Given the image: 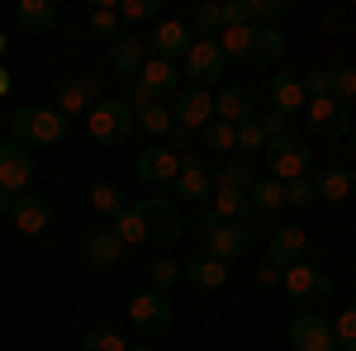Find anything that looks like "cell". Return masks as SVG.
Here are the masks:
<instances>
[{
  "mask_svg": "<svg viewBox=\"0 0 356 351\" xmlns=\"http://www.w3.org/2000/svg\"><path fill=\"white\" fill-rule=\"evenodd\" d=\"M10 138L19 147H57L67 138V119L57 114V105H24L10 114Z\"/></svg>",
  "mask_w": 356,
  "mask_h": 351,
  "instance_id": "6da1fadb",
  "label": "cell"
},
{
  "mask_svg": "<svg viewBox=\"0 0 356 351\" xmlns=\"http://www.w3.org/2000/svg\"><path fill=\"white\" fill-rule=\"evenodd\" d=\"M86 129H90V138L100 142V147H119L124 138L138 129V114L124 100H100V105H90V114H86Z\"/></svg>",
  "mask_w": 356,
  "mask_h": 351,
  "instance_id": "7a4b0ae2",
  "label": "cell"
},
{
  "mask_svg": "<svg viewBox=\"0 0 356 351\" xmlns=\"http://www.w3.org/2000/svg\"><path fill=\"white\" fill-rule=\"evenodd\" d=\"M138 214H143V228H147V243L152 247H176L186 238V218L181 209L162 199V195H147V199H138Z\"/></svg>",
  "mask_w": 356,
  "mask_h": 351,
  "instance_id": "3957f363",
  "label": "cell"
},
{
  "mask_svg": "<svg viewBox=\"0 0 356 351\" xmlns=\"http://www.w3.org/2000/svg\"><path fill=\"white\" fill-rule=\"evenodd\" d=\"M129 318H134L143 342H157L166 327H171V304H166V295H157V290H138V295L129 299Z\"/></svg>",
  "mask_w": 356,
  "mask_h": 351,
  "instance_id": "277c9868",
  "label": "cell"
},
{
  "mask_svg": "<svg viewBox=\"0 0 356 351\" xmlns=\"http://www.w3.org/2000/svg\"><path fill=\"white\" fill-rule=\"evenodd\" d=\"M261 152H266V176H275L280 186H285V181H300L304 166H309L304 142H300V138H290V133H285V138H266Z\"/></svg>",
  "mask_w": 356,
  "mask_h": 351,
  "instance_id": "5b68a950",
  "label": "cell"
},
{
  "mask_svg": "<svg viewBox=\"0 0 356 351\" xmlns=\"http://www.w3.org/2000/svg\"><path fill=\"white\" fill-rule=\"evenodd\" d=\"M290 347L295 351H337L332 323L318 309H300V313L290 318Z\"/></svg>",
  "mask_w": 356,
  "mask_h": 351,
  "instance_id": "8992f818",
  "label": "cell"
},
{
  "mask_svg": "<svg viewBox=\"0 0 356 351\" xmlns=\"http://www.w3.org/2000/svg\"><path fill=\"white\" fill-rule=\"evenodd\" d=\"M33 186V152L19 147L15 138H5L0 142V190L5 195H24Z\"/></svg>",
  "mask_w": 356,
  "mask_h": 351,
  "instance_id": "52a82bcc",
  "label": "cell"
},
{
  "mask_svg": "<svg viewBox=\"0 0 356 351\" xmlns=\"http://www.w3.org/2000/svg\"><path fill=\"white\" fill-rule=\"evenodd\" d=\"M304 119H309V129L323 138H352V114H347V105L342 100H332V95H323V100H304Z\"/></svg>",
  "mask_w": 356,
  "mask_h": 351,
  "instance_id": "ba28073f",
  "label": "cell"
},
{
  "mask_svg": "<svg viewBox=\"0 0 356 351\" xmlns=\"http://www.w3.org/2000/svg\"><path fill=\"white\" fill-rule=\"evenodd\" d=\"M171 119H176V129H209L214 124V95L209 90H200V85H186V90H176V105H171Z\"/></svg>",
  "mask_w": 356,
  "mask_h": 351,
  "instance_id": "9c48e42d",
  "label": "cell"
},
{
  "mask_svg": "<svg viewBox=\"0 0 356 351\" xmlns=\"http://www.w3.org/2000/svg\"><path fill=\"white\" fill-rule=\"evenodd\" d=\"M285 295L295 299V304H323V299L332 295V280L323 275L318 266H309V261H300V266H285Z\"/></svg>",
  "mask_w": 356,
  "mask_h": 351,
  "instance_id": "30bf717a",
  "label": "cell"
},
{
  "mask_svg": "<svg viewBox=\"0 0 356 351\" xmlns=\"http://www.w3.org/2000/svg\"><path fill=\"white\" fill-rule=\"evenodd\" d=\"M100 90H105V81H100L95 72L62 81V90H57V114H62V119H72V114H90V105H100V100H105Z\"/></svg>",
  "mask_w": 356,
  "mask_h": 351,
  "instance_id": "8fae6325",
  "label": "cell"
},
{
  "mask_svg": "<svg viewBox=\"0 0 356 351\" xmlns=\"http://www.w3.org/2000/svg\"><path fill=\"white\" fill-rule=\"evenodd\" d=\"M304 256H309V233H304L300 223H280L271 228V238H266V261L271 266H300Z\"/></svg>",
  "mask_w": 356,
  "mask_h": 351,
  "instance_id": "7c38bea8",
  "label": "cell"
},
{
  "mask_svg": "<svg viewBox=\"0 0 356 351\" xmlns=\"http://www.w3.org/2000/svg\"><path fill=\"white\" fill-rule=\"evenodd\" d=\"M134 176L143 181V186H171L176 176H181V157L171 152V147H147V152H138V162H134Z\"/></svg>",
  "mask_w": 356,
  "mask_h": 351,
  "instance_id": "4fadbf2b",
  "label": "cell"
},
{
  "mask_svg": "<svg viewBox=\"0 0 356 351\" xmlns=\"http://www.w3.org/2000/svg\"><path fill=\"white\" fill-rule=\"evenodd\" d=\"M181 285H191V290H223L228 285V261H219L214 252H195L191 261H181Z\"/></svg>",
  "mask_w": 356,
  "mask_h": 351,
  "instance_id": "5bb4252c",
  "label": "cell"
},
{
  "mask_svg": "<svg viewBox=\"0 0 356 351\" xmlns=\"http://www.w3.org/2000/svg\"><path fill=\"white\" fill-rule=\"evenodd\" d=\"M228 72V62H223V53H219V43H209V38H195L191 43V53H186V76H191L200 90L204 85H214Z\"/></svg>",
  "mask_w": 356,
  "mask_h": 351,
  "instance_id": "9a60e30c",
  "label": "cell"
},
{
  "mask_svg": "<svg viewBox=\"0 0 356 351\" xmlns=\"http://www.w3.org/2000/svg\"><path fill=\"white\" fill-rule=\"evenodd\" d=\"M81 252H86V266H90V270H114L119 261H124L129 243H124L114 228H90L86 243H81Z\"/></svg>",
  "mask_w": 356,
  "mask_h": 351,
  "instance_id": "2e32d148",
  "label": "cell"
},
{
  "mask_svg": "<svg viewBox=\"0 0 356 351\" xmlns=\"http://www.w3.org/2000/svg\"><path fill=\"white\" fill-rule=\"evenodd\" d=\"M10 218H15V228H19V233L38 238V233H48V223H53V204H48L38 190H24V195H15Z\"/></svg>",
  "mask_w": 356,
  "mask_h": 351,
  "instance_id": "e0dca14e",
  "label": "cell"
},
{
  "mask_svg": "<svg viewBox=\"0 0 356 351\" xmlns=\"http://www.w3.org/2000/svg\"><path fill=\"white\" fill-rule=\"evenodd\" d=\"M214 119L223 124H247V119H257V95L247 90V85H223L219 95H214Z\"/></svg>",
  "mask_w": 356,
  "mask_h": 351,
  "instance_id": "ac0fdd59",
  "label": "cell"
},
{
  "mask_svg": "<svg viewBox=\"0 0 356 351\" xmlns=\"http://www.w3.org/2000/svg\"><path fill=\"white\" fill-rule=\"evenodd\" d=\"M191 53V28L181 24V19H162V24H152V53L147 57H162V62H176V57Z\"/></svg>",
  "mask_w": 356,
  "mask_h": 351,
  "instance_id": "d6986e66",
  "label": "cell"
},
{
  "mask_svg": "<svg viewBox=\"0 0 356 351\" xmlns=\"http://www.w3.org/2000/svg\"><path fill=\"white\" fill-rule=\"evenodd\" d=\"M152 100H162V95H176L181 90V72H176V62H162V57H147L143 62V72L134 76Z\"/></svg>",
  "mask_w": 356,
  "mask_h": 351,
  "instance_id": "ffe728a7",
  "label": "cell"
},
{
  "mask_svg": "<svg viewBox=\"0 0 356 351\" xmlns=\"http://www.w3.org/2000/svg\"><path fill=\"white\" fill-rule=\"evenodd\" d=\"M257 176L261 171H257L252 157H219V162H209V181L214 186H228V190H252Z\"/></svg>",
  "mask_w": 356,
  "mask_h": 351,
  "instance_id": "44dd1931",
  "label": "cell"
},
{
  "mask_svg": "<svg viewBox=\"0 0 356 351\" xmlns=\"http://www.w3.org/2000/svg\"><path fill=\"white\" fill-rule=\"evenodd\" d=\"M266 95H271V109L275 114H304V90H300V76L295 72H275L266 81Z\"/></svg>",
  "mask_w": 356,
  "mask_h": 351,
  "instance_id": "7402d4cb",
  "label": "cell"
},
{
  "mask_svg": "<svg viewBox=\"0 0 356 351\" xmlns=\"http://www.w3.org/2000/svg\"><path fill=\"white\" fill-rule=\"evenodd\" d=\"M15 24L24 33H48L57 24V5L53 0H19L15 5Z\"/></svg>",
  "mask_w": 356,
  "mask_h": 351,
  "instance_id": "603a6c76",
  "label": "cell"
},
{
  "mask_svg": "<svg viewBox=\"0 0 356 351\" xmlns=\"http://www.w3.org/2000/svg\"><path fill=\"white\" fill-rule=\"evenodd\" d=\"M110 62H114V72H119L124 81H134L138 72H143V62H147V48H143L138 38L124 33V38H114V43H110Z\"/></svg>",
  "mask_w": 356,
  "mask_h": 351,
  "instance_id": "cb8c5ba5",
  "label": "cell"
},
{
  "mask_svg": "<svg viewBox=\"0 0 356 351\" xmlns=\"http://www.w3.org/2000/svg\"><path fill=\"white\" fill-rule=\"evenodd\" d=\"M171 190H176L186 204H209V199H214V181H209V171H195V166H181V176L171 181Z\"/></svg>",
  "mask_w": 356,
  "mask_h": 351,
  "instance_id": "d4e9b609",
  "label": "cell"
},
{
  "mask_svg": "<svg viewBox=\"0 0 356 351\" xmlns=\"http://www.w3.org/2000/svg\"><path fill=\"white\" fill-rule=\"evenodd\" d=\"M223 223H247L252 218V199L247 190H228V186H214V204H209Z\"/></svg>",
  "mask_w": 356,
  "mask_h": 351,
  "instance_id": "484cf974",
  "label": "cell"
},
{
  "mask_svg": "<svg viewBox=\"0 0 356 351\" xmlns=\"http://www.w3.org/2000/svg\"><path fill=\"white\" fill-rule=\"evenodd\" d=\"M309 181L318 190V199H347L352 195V171H342V166H318Z\"/></svg>",
  "mask_w": 356,
  "mask_h": 351,
  "instance_id": "4316f807",
  "label": "cell"
},
{
  "mask_svg": "<svg viewBox=\"0 0 356 351\" xmlns=\"http://www.w3.org/2000/svg\"><path fill=\"white\" fill-rule=\"evenodd\" d=\"M280 57H285V38H280L275 28L257 24V38H252V57H247V67H275Z\"/></svg>",
  "mask_w": 356,
  "mask_h": 351,
  "instance_id": "83f0119b",
  "label": "cell"
},
{
  "mask_svg": "<svg viewBox=\"0 0 356 351\" xmlns=\"http://www.w3.org/2000/svg\"><path fill=\"white\" fill-rule=\"evenodd\" d=\"M252 38H257V24H247V28H223V33H219L223 62H238V67H247V57H252Z\"/></svg>",
  "mask_w": 356,
  "mask_h": 351,
  "instance_id": "f1b7e54d",
  "label": "cell"
},
{
  "mask_svg": "<svg viewBox=\"0 0 356 351\" xmlns=\"http://www.w3.org/2000/svg\"><path fill=\"white\" fill-rule=\"evenodd\" d=\"M247 199H252V214H271V209L285 204V186L275 176H257L252 190H247Z\"/></svg>",
  "mask_w": 356,
  "mask_h": 351,
  "instance_id": "f546056e",
  "label": "cell"
},
{
  "mask_svg": "<svg viewBox=\"0 0 356 351\" xmlns=\"http://www.w3.org/2000/svg\"><path fill=\"white\" fill-rule=\"evenodd\" d=\"M186 28H191V33H200V38H209V43H219V33H223V10H219V5H195L191 19H186Z\"/></svg>",
  "mask_w": 356,
  "mask_h": 351,
  "instance_id": "4dcf8cb0",
  "label": "cell"
},
{
  "mask_svg": "<svg viewBox=\"0 0 356 351\" xmlns=\"http://www.w3.org/2000/svg\"><path fill=\"white\" fill-rule=\"evenodd\" d=\"M81 351H129V342H124V332L114 323H95V327H86Z\"/></svg>",
  "mask_w": 356,
  "mask_h": 351,
  "instance_id": "1f68e13d",
  "label": "cell"
},
{
  "mask_svg": "<svg viewBox=\"0 0 356 351\" xmlns=\"http://www.w3.org/2000/svg\"><path fill=\"white\" fill-rule=\"evenodd\" d=\"M147 280H152V285H147V290H157V295H166V290H176V285H181V261H176V256H152V266H147Z\"/></svg>",
  "mask_w": 356,
  "mask_h": 351,
  "instance_id": "d6a6232c",
  "label": "cell"
},
{
  "mask_svg": "<svg viewBox=\"0 0 356 351\" xmlns=\"http://www.w3.org/2000/svg\"><path fill=\"white\" fill-rule=\"evenodd\" d=\"M138 129L147 138H166L171 129H176V119H171V109L162 105V100H152L147 109H138Z\"/></svg>",
  "mask_w": 356,
  "mask_h": 351,
  "instance_id": "836d02e7",
  "label": "cell"
},
{
  "mask_svg": "<svg viewBox=\"0 0 356 351\" xmlns=\"http://www.w3.org/2000/svg\"><path fill=\"white\" fill-rule=\"evenodd\" d=\"M90 204H95V214H105V218H119L124 209H129L114 181H95V186H90Z\"/></svg>",
  "mask_w": 356,
  "mask_h": 351,
  "instance_id": "e575fe53",
  "label": "cell"
},
{
  "mask_svg": "<svg viewBox=\"0 0 356 351\" xmlns=\"http://www.w3.org/2000/svg\"><path fill=\"white\" fill-rule=\"evenodd\" d=\"M90 33H95V38H124V24H119V10H114V5H95V10H90Z\"/></svg>",
  "mask_w": 356,
  "mask_h": 351,
  "instance_id": "d590c367",
  "label": "cell"
},
{
  "mask_svg": "<svg viewBox=\"0 0 356 351\" xmlns=\"http://www.w3.org/2000/svg\"><path fill=\"white\" fill-rule=\"evenodd\" d=\"M204 147H209V152H219V157H228V152L238 147V129H233V124H223V119H214V124L204 129Z\"/></svg>",
  "mask_w": 356,
  "mask_h": 351,
  "instance_id": "8d00e7d4",
  "label": "cell"
},
{
  "mask_svg": "<svg viewBox=\"0 0 356 351\" xmlns=\"http://www.w3.org/2000/svg\"><path fill=\"white\" fill-rule=\"evenodd\" d=\"M119 24H143V19H157L162 0H119Z\"/></svg>",
  "mask_w": 356,
  "mask_h": 351,
  "instance_id": "74e56055",
  "label": "cell"
},
{
  "mask_svg": "<svg viewBox=\"0 0 356 351\" xmlns=\"http://www.w3.org/2000/svg\"><path fill=\"white\" fill-rule=\"evenodd\" d=\"M114 233L124 238V243L134 247V243H147V228H143V214H138V204H129L124 214L114 218Z\"/></svg>",
  "mask_w": 356,
  "mask_h": 351,
  "instance_id": "f35d334b",
  "label": "cell"
},
{
  "mask_svg": "<svg viewBox=\"0 0 356 351\" xmlns=\"http://www.w3.org/2000/svg\"><path fill=\"white\" fill-rule=\"evenodd\" d=\"M332 337H337V351H356V304H347L332 323Z\"/></svg>",
  "mask_w": 356,
  "mask_h": 351,
  "instance_id": "ab89813d",
  "label": "cell"
},
{
  "mask_svg": "<svg viewBox=\"0 0 356 351\" xmlns=\"http://www.w3.org/2000/svg\"><path fill=\"white\" fill-rule=\"evenodd\" d=\"M285 204H290V209H309V204H318V190H314V181H309V176H300V181H285Z\"/></svg>",
  "mask_w": 356,
  "mask_h": 351,
  "instance_id": "60d3db41",
  "label": "cell"
},
{
  "mask_svg": "<svg viewBox=\"0 0 356 351\" xmlns=\"http://www.w3.org/2000/svg\"><path fill=\"white\" fill-rule=\"evenodd\" d=\"M328 95L332 100H352L356 95V67H337V72H328Z\"/></svg>",
  "mask_w": 356,
  "mask_h": 351,
  "instance_id": "b9f144b4",
  "label": "cell"
},
{
  "mask_svg": "<svg viewBox=\"0 0 356 351\" xmlns=\"http://www.w3.org/2000/svg\"><path fill=\"white\" fill-rule=\"evenodd\" d=\"M295 76H300L304 100H323V95H328V72H323V67H309V72H295Z\"/></svg>",
  "mask_w": 356,
  "mask_h": 351,
  "instance_id": "7bdbcfd3",
  "label": "cell"
},
{
  "mask_svg": "<svg viewBox=\"0 0 356 351\" xmlns=\"http://www.w3.org/2000/svg\"><path fill=\"white\" fill-rule=\"evenodd\" d=\"M247 5H252V24H261V28H271L275 19L290 10L285 0H247Z\"/></svg>",
  "mask_w": 356,
  "mask_h": 351,
  "instance_id": "ee69618b",
  "label": "cell"
},
{
  "mask_svg": "<svg viewBox=\"0 0 356 351\" xmlns=\"http://www.w3.org/2000/svg\"><path fill=\"white\" fill-rule=\"evenodd\" d=\"M219 10H223V28H247L252 24V5H247V0H223Z\"/></svg>",
  "mask_w": 356,
  "mask_h": 351,
  "instance_id": "f6af8a7d",
  "label": "cell"
},
{
  "mask_svg": "<svg viewBox=\"0 0 356 351\" xmlns=\"http://www.w3.org/2000/svg\"><path fill=\"white\" fill-rule=\"evenodd\" d=\"M238 147H243V152H261V147H266V133L257 129V119L238 124Z\"/></svg>",
  "mask_w": 356,
  "mask_h": 351,
  "instance_id": "bcb514c9",
  "label": "cell"
},
{
  "mask_svg": "<svg viewBox=\"0 0 356 351\" xmlns=\"http://www.w3.org/2000/svg\"><path fill=\"white\" fill-rule=\"evenodd\" d=\"M285 124H290V119H285V114H275V109L257 114V129H261L266 138H285Z\"/></svg>",
  "mask_w": 356,
  "mask_h": 351,
  "instance_id": "7dc6e473",
  "label": "cell"
},
{
  "mask_svg": "<svg viewBox=\"0 0 356 351\" xmlns=\"http://www.w3.org/2000/svg\"><path fill=\"white\" fill-rule=\"evenodd\" d=\"M124 105H129V109L138 114V109H147V105H152V95H147V90H143L138 81H124Z\"/></svg>",
  "mask_w": 356,
  "mask_h": 351,
  "instance_id": "c3c4849f",
  "label": "cell"
},
{
  "mask_svg": "<svg viewBox=\"0 0 356 351\" xmlns=\"http://www.w3.org/2000/svg\"><path fill=\"white\" fill-rule=\"evenodd\" d=\"M280 280H285V270H280V266H271V261H266V266L257 270V285H261V290H275Z\"/></svg>",
  "mask_w": 356,
  "mask_h": 351,
  "instance_id": "681fc988",
  "label": "cell"
},
{
  "mask_svg": "<svg viewBox=\"0 0 356 351\" xmlns=\"http://www.w3.org/2000/svg\"><path fill=\"white\" fill-rule=\"evenodd\" d=\"M219 223H223V218L214 214V209H204V214L195 218V233H200V238H209V233H214V228H219Z\"/></svg>",
  "mask_w": 356,
  "mask_h": 351,
  "instance_id": "f907efd6",
  "label": "cell"
},
{
  "mask_svg": "<svg viewBox=\"0 0 356 351\" xmlns=\"http://www.w3.org/2000/svg\"><path fill=\"white\" fill-rule=\"evenodd\" d=\"M10 209H15V195H5V190H0V214H10Z\"/></svg>",
  "mask_w": 356,
  "mask_h": 351,
  "instance_id": "816d5d0a",
  "label": "cell"
},
{
  "mask_svg": "<svg viewBox=\"0 0 356 351\" xmlns=\"http://www.w3.org/2000/svg\"><path fill=\"white\" fill-rule=\"evenodd\" d=\"M0 95H10V72L0 67Z\"/></svg>",
  "mask_w": 356,
  "mask_h": 351,
  "instance_id": "f5cc1de1",
  "label": "cell"
},
{
  "mask_svg": "<svg viewBox=\"0 0 356 351\" xmlns=\"http://www.w3.org/2000/svg\"><path fill=\"white\" fill-rule=\"evenodd\" d=\"M129 351H157L152 342H129Z\"/></svg>",
  "mask_w": 356,
  "mask_h": 351,
  "instance_id": "db71d44e",
  "label": "cell"
},
{
  "mask_svg": "<svg viewBox=\"0 0 356 351\" xmlns=\"http://www.w3.org/2000/svg\"><path fill=\"white\" fill-rule=\"evenodd\" d=\"M5 43H10V38H5V33H0V57H5Z\"/></svg>",
  "mask_w": 356,
  "mask_h": 351,
  "instance_id": "11a10c76",
  "label": "cell"
},
{
  "mask_svg": "<svg viewBox=\"0 0 356 351\" xmlns=\"http://www.w3.org/2000/svg\"><path fill=\"white\" fill-rule=\"evenodd\" d=\"M352 195H356V171H352Z\"/></svg>",
  "mask_w": 356,
  "mask_h": 351,
  "instance_id": "9f6ffc18",
  "label": "cell"
},
{
  "mask_svg": "<svg viewBox=\"0 0 356 351\" xmlns=\"http://www.w3.org/2000/svg\"><path fill=\"white\" fill-rule=\"evenodd\" d=\"M352 147H356V124H352Z\"/></svg>",
  "mask_w": 356,
  "mask_h": 351,
  "instance_id": "6f0895ef",
  "label": "cell"
}]
</instances>
